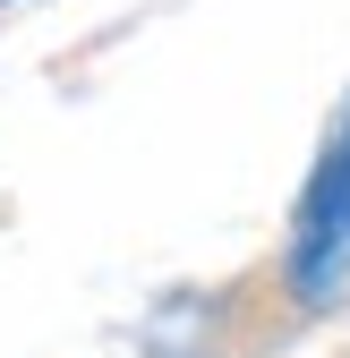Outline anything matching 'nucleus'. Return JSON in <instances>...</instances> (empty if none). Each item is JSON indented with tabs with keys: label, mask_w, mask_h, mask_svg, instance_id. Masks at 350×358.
Listing matches in <instances>:
<instances>
[{
	"label": "nucleus",
	"mask_w": 350,
	"mask_h": 358,
	"mask_svg": "<svg viewBox=\"0 0 350 358\" xmlns=\"http://www.w3.org/2000/svg\"><path fill=\"white\" fill-rule=\"evenodd\" d=\"M342 282H350V103L333 120V137L316 145V171L290 213V290L308 307H333Z\"/></svg>",
	"instance_id": "f257e3e1"
}]
</instances>
